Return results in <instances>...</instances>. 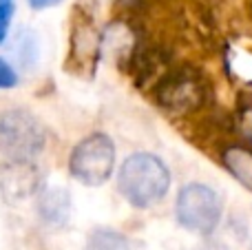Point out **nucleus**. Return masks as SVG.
<instances>
[{"label": "nucleus", "instance_id": "1", "mask_svg": "<svg viewBox=\"0 0 252 250\" xmlns=\"http://www.w3.org/2000/svg\"><path fill=\"white\" fill-rule=\"evenodd\" d=\"M118 188L135 208H151L166 197L170 188V171L157 155L133 153L118 173Z\"/></svg>", "mask_w": 252, "mask_h": 250}, {"label": "nucleus", "instance_id": "2", "mask_svg": "<svg viewBox=\"0 0 252 250\" xmlns=\"http://www.w3.org/2000/svg\"><path fill=\"white\" fill-rule=\"evenodd\" d=\"M44 149V131L31 113L11 109L0 115V153L11 162H31Z\"/></svg>", "mask_w": 252, "mask_h": 250}, {"label": "nucleus", "instance_id": "3", "mask_svg": "<svg viewBox=\"0 0 252 250\" xmlns=\"http://www.w3.org/2000/svg\"><path fill=\"white\" fill-rule=\"evenodd\" d=\"M115 146L104 133H93L84 137L73 149L69 159V171L78 182L87 186H100L113 175Z\"/></svg>", "mask_w": 252, "mask_h": 250}, {"label": "nucleus", "instance_id": "4", "mask_svg": "<svg viewBox=\"0 0 252 250\" xmlns=\"http://www.w3.org/2000/svg\"><path fill=\"white\" fill-rule=\"evenodd\" d=\"M175 215L184 228L192 233H213L221 219V199L210 186L192 182L186 184L177 195Z\"/></svg>", "mask_w": 252, "mask_h": 250}, {"label": "nucleus", "instance_id": "5", "mask_svg": "<svg viewBox=\"0 0 252 250\" xmlns=\"http://www.w3.org/2000/svg\"><path fill=\"white\" fill-rule=\"evenodd\" d=\"M0 188L7 197H25L33 190V168L29 162H11L0 168Z\"/></svg>", "mask_w": 252, "mask_h": 250}, {"label": "nucleus", "instance_id": "6", "mask_svg": "<svg viewBox=\"0 0 252 250\" xmlns=\"http://www.w3.org/2000/svg\"><path fill=\"white\" fill-rule=\"evenodd\" d=\"M221 157L230 175L248 190H252V151L246 146H228Z\"/></svg>", "mask_w": 252, "mask_h": 250}, {"label": "nucleus", "instance_id": "7", "mask_svg": "<svg viewBox=\"0 0 252 250\" xmlns=\"http://www.w3.org/2000/svg\"><path fill=\"white\" fill-rule=\"evenodd\" d=\"M69 193L64 188H49L40 195V215L49 221V224H64L69 217Z\"/></svg>", "mask_w": 252, "mask_h": 250}, {"label": "nucleus", "instance_id": "8", "mask_svg": "<svg viewBox=\"0 0 252 250\" xmlns=\"http://www.w3.org/2000/svg\"><path fill=\"white\" fill-rule=\"evenodd\" d=\"M87 250H130L128 242L115 230H95L89 237Z\"/></svg>", "mask_w": 252, "mask_h": 250}, {"label": "nucleus", "instance_id": "9", "mask_svg": "<svg viewBox=\"0 0 252 250\" xmlns=\"http://www.w3.org/2000/svg\"><path fill=\"white\" fill-rule=\"evenodd\" d=\"M18 84V75L13 66L4 58H0V89H13Z\"/></svg>", "mask_w": 252, "mask_h": 250}, {"label": "nucleus", "instance_id": "10", "mask_svg": "<svg viewBox=\"0 0 252 250\" xmlns=\"http://www.w3.org/2000/svg\"><path fill=\"white\" fill-rule=\"evenodd\" d=\"M11 16H13V2H4L0 4V44L7 38L9 25H11Z\"/></svg>", "mask_w": 252, "mask_h": 250}, {"label": "nucleus", "instance_id": "11", "mask_svg": "<svg viewBox=\"0 0 252 250\" xmlns=\"http://www.w3.org/2000/svg\"><path fill=\"white\" fill-rule=\"evenodd\" d=\"M60 0H29V4L33 9H47V7H53V4H58Z\"/></svg>", "mask_w": 252, "mask_h": 250}, {"label": "nucleus", "instance_id": "12", "mask_svg": "<svg viewBox=\"0 0 252 250\" xmlns=\"http://www.w3.org/2000/svg\"><path fill=\"white\" fill-rule=\"evenodd\" d=\"M4 2H11V0H0V4H4Z\"/></svg>", "mask_w": 252, "mask_h": 250}]
</instances>
